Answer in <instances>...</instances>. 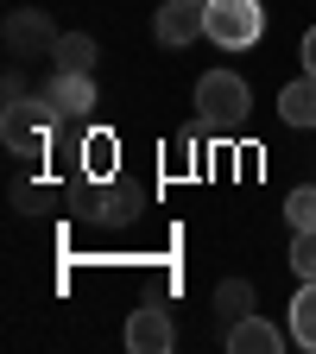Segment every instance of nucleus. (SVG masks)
I'll use <instances>...</instances> for the list:
<instances>
[{
    "label": "nucleus",
    "instance_id": "0eeeda50",
    "mask_svg": "<svg viewBox=\"0 0 316 354\" xmlns=\"http://www.w3.org/2000/svg\"><path fill=\"white\" fill-rule=\"evenodd\" d=\"M38 95L57 108V120H76V114H89V108H95V76H76V70H51Z\"/></svg>",
    "mask_w": 316,
    "mask_h": 354
},
{
    "label": "nucleus",
    "instance_id": "dca6fc26",
    "mask_svg": "<svg viewBox=\"0 0 316 354\" xmlns=\"http://www.w3.org/2000/svg\"><path fill=\"white\" fill-rule=\"evenodd\" d=\"M291 272H297V279H316V228L291 234Z\"/></svg>",
    "mask_w": 316,
    "mask_h": 354
},
{
    "label": "nucleus",
    "instance_id": "7ed1b4c3",
    "mask_svg": "<svg viewBox=\"0 0 316 354\" xmlns=\"http://www.w3.org/2000/svg\"><path fill=\"white\" fill-rule=\"evenodd\" d=\"M203 26H209V44L247 51V44H259V32H266V7L259 0H203Z\"/></svg>",
    "mask_w": 316,
    "mask_h": 354
},
{
    "label": "nucleus",
    "instance_id": "a211bd4d",
    "mask_svg": "<svg viewBox=\"0 0 316 354\" xmlns=\"http://www.w3.org/2000/svg\"><path fill=\"white\" fill-rule=\"evenodd\" d=\"M304 70H310V76H316V26H310V32H304Z\"/></svg>",
    "mask_w": 316,
    "mask_h": 354
},
{
    "label": "nucleus",
    "instance_id": "6e6552de",
    "mask_svg": "<svg viewBox=\"0 0 316 354\" xmlns=\"http://www.w3.org/2000/svg\"><path fill=\"white\" fill-rule=\"evenodd\" d=\"M285 342H291V329L253 317V310H247L241 323H228V348H234V354H285Z\"/></svg>",
    "mask_w": 316,
    "mask_h": 354
},
{
    "label": "nucleus",
    "instance_id": "9b49d317",
    "mask_svg": "<svg viewBox=\"0 0 316 354\" xmlns=\"http://www.w3.org/2000/svg\"><path fill=\"white\" fill-rule=\"evenodd\" d=\"M95 38L89 32H64L57 38V51H51V70H76V76H95Z\"/></svg>",
    "mask_w": 316,
    "mask_h": 354
},
{
    "label": "nucleus",
    "instance_id": "1a4fd4ad",
    "mask_svg": "<svg viewBox=\"0 0 316 354\" xmlns=\"http://www.w3.org/2000/svg\"><path fill=\"white\" fill-rule=\"evenodd\" d=\"M279 120H285V127H316V76H310V70L279 88Z\"/></svg>",
    "mask_w": 316,
    "mask_h": 354
},
{
    "label": "nucleus",
    "instance_id": "2eb2a0df",
    "mask_svg": "<svg viewBox=\"0 0 316 354\" xmlns=\"http://www.w3.org/2000/svg\"><path fill=\"white\" fill-rule=\"evenodd\" d=\"M285 221H291V234L316 228V184H297V190L285 196Z\"/></svg>",
    "mask_w": 316,
    "mask_h": 354
},
{
    "label": "nucleus",
    "instance_id": "4468645a",
    "mask_svg": "<svg viewBox=\"0 0 316 354\" xmlns=\"http://www.w3.org/2000/svg\"><path fill=\"white\" fill-rule=\"evenodd\" d=\"M247 310H253V285H247V279H221V285H215V317H221V323H241Z\"/></svg>",
    "mask_w": 316,
    "mask_h": 354
},
{
    "label": "nucleus",
    "instance_id": "423d86ee",
    "mask_svg": "<svg viewBox=\"0 0 316 354\" xmlns=\"http://www.w3.org/2000/svg\"><path fill=\"white\" fill-rule=\"evenodd\" d=\"M127 348H133V354H171V348H177V323H171V310L140 304V310L127 317Z\"/></svg>",
    "mask_w": 316,
    "mask_h": 354
},
{
    "label": "nucleus",
    "instance_id": "20e7f679",
    "mask_svg": "<svg viewBox=\"0 0 316 354\" xmlns=\"http://www.w3.org/2000/svg\"><path fill=\"white\" fill-rule=\"evenodd\" d=\"M57 38H64V32L51 26V13H44V7H13V13H7V57H13V64L51 57Z\"/></svg>",
    "mask_w": 316,
    "mask_h": 354
},
{
    "label": "nucleus",
    "instance_id": "f257e3e1",
    "mask_svg": "<svg viewBox=\"0 0 316 354\" xmlns=\"http://www.w3.org/2000/svg\"><path fill=\"white\" fill-rule=\"evenodd\" d=\"M247 108H253V88L234 76V70H203V82H196V120H203V133H234L241 120H247Z\"/></svg>",
    "mask_w": 316,
    "mask_h": 354
},
{
    "label": "nucleus",
    "instance_id": "9d476101",
    "mask_svg": "<svg viewBox=\"0 0 316 354\" xmlns=\"http://www.w3.org/2000/svg\"><path fill=\"white\" fill-rule=\"evenodd\" d=\"M285 329H291V342H297L304 354H316V279H304V285H297V297H291V317H285Z\"/></svg>",
    "mask_w": 316,
    "mask_h": 354
},
{
    "label": "nucleus",
    "instance_id": "f8f14e48",
    "mask_svg": "<svg viewBox=\"0 0 316 354\" xmlns=\"http://www.w3.org/2000/svg\"><path fill=\"white\" fill-rule=\"evenodd\" d=\"M114 133H89V140L76 146V158H82V177H89V184H108V177H114Z\"/></svg>",
    "mask_w": 316,
    "mask_h": 354
},
{
    "label": "nucleus",
    "instance_id": "ddd939ff",
    "mask_svg": "<svg viewBox=\"0 0 316 354\" xmlns=\"http://www.w3.org/2000/svg\"><path fill=\"white\" fill-rule=\"evenodd\" d=\"M89 209H95V221H108V228H120V221H127L133 209H140V190H133V184H114V177H108V190H102L95 203H89Z\"/></svg>",
    "mask_w": 316,
    "mask_h": 354
},
{
    "label": "nucleus",
    "instance_id": "f03ea898",
    "mask_svg": "<svg viewBox=\"0 0 316 354\" xmlns=\"http://www.w3.org/2000/svg\"><path fill=\"white\" fill-rule=\"evenodd\" d=\"M51 133H57V108L44 95H19V102H7V114H0V140H7L13 158H44L51 152Z\"/></svg>",
    "mask_w": 316,
    "mask_h": 354
},
{
    "label": "nucleus",
    "instance_id": "39448f33",
    "mask_svg": "<svg viewBox=\"0 0 316 354\" xmlns=\"http://www.w3.org/2000/svg\"><path fill=\"white\" fill-rule=\"evenodd\" d=\"M152 38L171 44V51H184V44L209 38V26H203V0H165L158 19H152Z\"/></svg>",
    "mask_w": 316,
    "mask_h": 354
},
{
    "label": "nucleus",
    "instance_id": "f3484780",
    "mask_svg": "<svg viewBox=\"0 0 316 354\" xmlns=\"http://www.w3.org/2000/svg\"><path fill=\"white\" fill-rule=\"evenodd\" d=\"M13 203H19V209H26V215H32V209H38V203H44V196H38V190H32V184H26V177H19V184H13Z\"/></svg>",
    "mask_w": 316,
    "mask_h": 354
}]
</instances>
